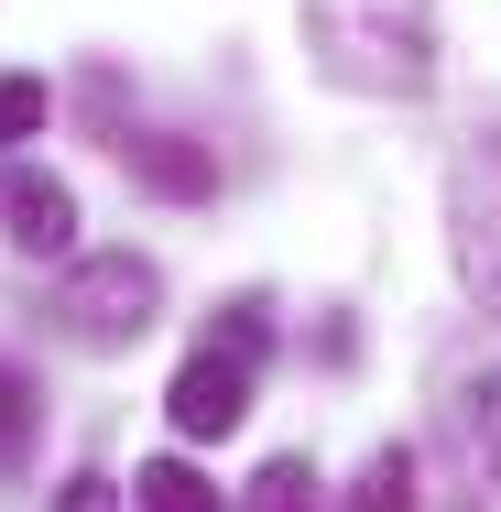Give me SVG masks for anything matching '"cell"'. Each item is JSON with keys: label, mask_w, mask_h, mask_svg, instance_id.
<instances>
[{"label": "cell", "mask_w": 501, "mask_h": 512, "mask_svg": "<svg viewBox=\"0 0 501 512\" xmlns=\"http://www.w3.org/2000/svg\"><path fill=\"white\" fill-rule=\"evenodd\" d=\"M207 349H229V360H262V349H273V306H262V295H240V306L218 316V338H207Z\"/></svg>", "instance_id": "11"}, {"label": "cell", "mask_w": 501, "mask_h": 512, "mask_svg": "<svg viewBox=\"0 0 501 512\" xmlns=\"http://www.w3.org/2000/svg\"><path fill=\"white\" fill-rule=\"evenodd\" d=\"M305 44L360 99H425L436 88V0H305Z\"/></svg>", "instance_id": "1"}, {"label": "cell", "mask_w": 501, "mask_h": 512, "mask_svg": "<svg viewBox=\"0 0 501 512\" xmlns=\"http://www.w3.org/2000/svg\"><path fill=\"white\" fill-rule=\"evenodd\" d=\"M55 512H120V480H99V469H77V480H66V502Z\"/></svg>", "instance_id": "13"}, {"label": "cell", "mask_w": 501, "mask_h": 512, "mask_svg": "<svg viewBox=\"0 0 501 512\" xmlns=\"http://www.w3.org/2000/svg\"><path fill=\"white\" fill-rule=\"evenodd\" d=\"M22 436V371H0V447Z\"/></svg>", "instance_id": "14"}, {"label": "cell", "mask_w": 501, "mask_h": 512, "mask_svg": "<svg viewBox=\"0 0 501 512\" xmlns=\"http://www.w3.org/2000/svg\"><path fill=\"white\" fill-rule=\"evenodd\" d=\"M491 480H501V447H491Z\"/></svg>", "instance_id": "15"}, {"label": "cell", "mask_w": 501, "mask_h": 512, "mask_svg": "<svg viewBox=\"0 0 501 512\" xmlns=\"http://www.w3.org/2000/svg\"><path fill=\"white\" fill-rule=\"evenodd\" d=\"M349 512H414V447H382V458L360 469V491H349Z\"/></svg>", "instance_id": "8"}, {"label": "cell", "mask_w": 501, "mask_h": 512, "mask_svg": "<svg viewBox=\"0 0 501 512\" xmlns=\"http://www.w3.org/2000/svg\"><path fill=\"white\" fill-rule=\"evenodd\" d=\"M77 109H88V131H99V142H120V131H131V120H120V77H88V88H77Z\"/></svg>", "instance_id": "12"}, {"label": "cell", "mask_w": 501, "mask_h": 512, "mask_svg": "<svg viewBox=\"0 0 501 512\" xmlns=\"http://www.w3.org/2000/svg\"><path fill=\"white\" fill-rule=\"evenodd\" d=\"M55 316H66L77 349H131V338L164 316V273H153L142 251H88V262H66Z\"/></svg>", "instance_id": "2"}, {"label": "cell", "mask_w": 501, "mask_h": 512, "mask_svg": "<svg viewBox=\"0 0 501 512\" xmlns=\"http://www.w3.org/2000/svg\"><path fill=\"white\" fill-rule=\"evenodd\" d=\"M109 153L131 164V186H153V197H175V207L218 197V153H207V142H186V131H120Z\"/></svg>", "instance_id": "6"}, {"label": "cell", "mask_w": 501, "mask_h": 512, "mask_svg": "<svg viewBox=\"0 0 501 512\" xmlns=\"http://www.w3.org/2000/svg\"><path fill=\"white\" fill-rule=\"evenodd\" d=\"M0 240L22 251V262H66L77 251V186L66 175H0Z\"/></svg>", "instance_id": "5"}, {"label": "cell", "mask_w": 501, "mask_h": 512, "mask_svg": "<svg viewBox=\"0 0 501 512\" xmlns=\"http://www.w3.org/2000/svg\"><path fill=\"white\" fill-rule=\"evenodd\" d=\"M164 414H175V436H186V447H218V436H240V414H251V360H229V349H197V360L175 371Z\"/></svg>", "instance_id": "4"}, {"label": "cell", "mask_w": 501, "mask_h": 512, "mask_svg": "<svg viewBox=\"0 0 501 512\" xmlns=\"http://www.w3.org/2000/svg\"><path fill=\"white\" fill-rule=\"evenodd\" d=\"M240 512H316V469H305V458H273V469L251 480Z\"/></svg>", "instance_id": "9"}, {"label": "cell", "mask_w": 501, "mask_h": 512, "mask_svg": "<svg viewBox=\"0 0 501 512\" xmlns=\"http://www.w3.org/2000/svg\"><path fill=\"white\" fill-rule=\"evenodd\" d=\"M447 229H458V284L501 316V131L458 164V186H447Z\"/></svg>", "instance_id": "3"}, {"label": "cell", "mask_w": 501, "mask_h": 512, "mask_svg": "<svg viewBox=\"0 0 501 512\" xmlns=\"http://www.w3.org/2000/svg\"><path fill=\"white\" fill-rule=\"evenodd\" d=\"M44 120H55V99H44V77H0V153H11V142H33Z\"/></svg>", "instance_id": "10"}, {"label": "cell", "mask_w": 501, "mask_h": 512, "mask_svg": "<svg viewBox=\"0 0 501 512\" xmlns=\"http://www.w3.org/2000/svg\"><path fill=\"white\" fill-rule=\"evenodd\" d=\"M131 512H218V480L186 469V458H153V469L131 480Z\"/></svg>", "instance_id": "7"}]
</instances>
